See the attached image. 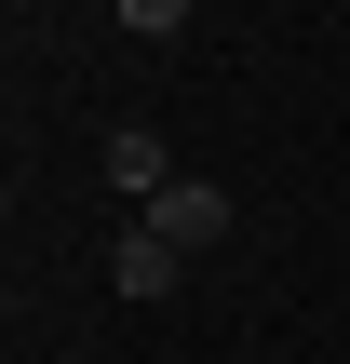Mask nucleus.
Here are the masks:
<instances>
[{"mask_svg":"<svg viewBox=\"0 0 350 364\" xmlns=\"http://www.w3.org/2000/svg\"><path fill=\"white\" fill-rule=\"evenodd\" d=\"M135 230H162L175 257H202V243H229V189H216V176H175V189H162Z\"/></svg>","mask_w":350,"mask_h":364,"instance_id":"1","label":"nucleus"},{"mask_svg":"<svg viewBox=\"0 0 350 364\" xmlns=\"http://www.w3.org/2000/svg\"><path fill=\"white\" fill-rule=\"evenodd\" d=\"M108 189H121V203H135V216H148V203H162V189H175V149H162V135H148V122H121V135H108Z\"/></svg>","mask_w":350,"mask_h":364,"instance_id":"2","label":"nucleus"},{"mask_svg":"<svg viewBox=\"0 0 350 364\" xmlns=\"http://www.w3.org/2000/svg\"><path fill=\"white\" fill-rule=\"evenodd\" d=\"M108 284H121V297L148 311V297H175V284H189V257H175L162 230H121V243H108Z\"/></svg>","mask_w":350,"mask_h":364,"instance_id":"3","label":"nucleus"},{"mask_svg":"<svg viewBox=\"0 0 350 364\" xmlns=\"http://www.w3.org/2000/svg\"><path fill=\"white\" fill-rule=\"evenodd\" d=\"M121 27H135V41H175V27H189V0H121Z\"/></svg>","mask_w":350,"mask_h":364,"instance_id":"4","label":"nucleus"}]
</instances>
